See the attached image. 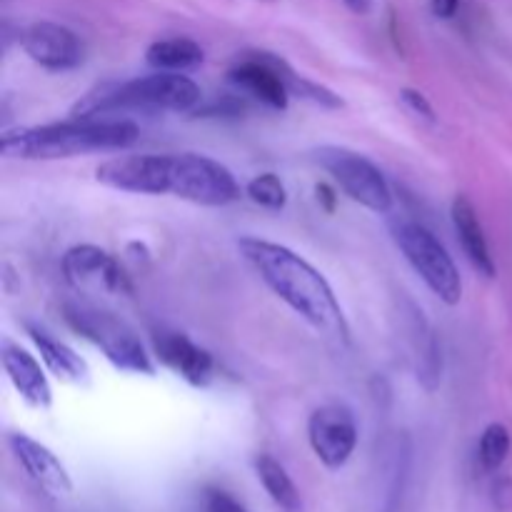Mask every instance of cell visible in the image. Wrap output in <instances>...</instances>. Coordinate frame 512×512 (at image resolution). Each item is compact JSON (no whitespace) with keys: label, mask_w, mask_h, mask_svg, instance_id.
I'll list each match as a JSON object with an SVG mask.
<instances>
[{"label":"cell","mask_w":512,"mask_h":512,"mask_svg":"<svg viewBox=\"0 0 512 512\" xmlns=\"http://www.w3.org/2000/svg\"><path fill=\"white\" fill-rule=\"evenodd\" d=\"M95 178L120 193L175 195L208 208H223L240 198L235 175L218 160L198 153L115 155L98 165Z\"/></svg>","instance_id":"6da1fadb"},{"label":"cell","mask_w":512,"mask_h":512,"mask_svg":"<svg viewBox=\"0 0 512 512\" xmlns=\"http://www.w3.org/2000/svg\"><path fill=\"white\" fill-rule=\"evenodd\" d=\"M238 250L265 285L298 313L305 323L333 338L350 343V328L333 285L313 263L288 245L263 238H240Z\"/></svg>","instance_id":"7a4b0ae2"},{"label":"cell","mask_w":512,"mask_h":512,"mask_svg":"<svg viewBox=\"0 0 512 512\" xmlns=\"http://www.w3.org/2000/svg\"><path fill=\"white\" fill-rule=\"evenodd\" d=\"M140 130L125 118H70L3 133L0 150L15 160H63L90 153H120L135 145Z\"/></svg>","instance_id":"3957f363"},{"label":"cell","mask_w":512,"mask_h":512,"mask_svg":"<svg viewBox=\"0 0 512 512\" xmlns=\"http://www.w3.org/2000/svg\"><path fill=\"white\" fill-rule=\"evenodd\" d=\"M203 100V90L185 73H165L108 83L85 93L70 108L73 118H105L118 113H190Z\"/></svg>","instance_id":"277c9868"},{"label":"cell","mask_w":512,"mask_h":512,"mask_svg":"<svg viewBox=\"0 0 512 512\" xmlns=\"http://www.w3.org/2000/svg\"><path fill=\"white\" fill-rule=\"evenodd\" d=\"M63 318L73 333L93 343L105 355V360L118 370L133 375H148V378L155 375L153 355L140 343L138 333L110 310L80 303V300H70V303L63 305Z\"/></svg>","instance_id":"5b68a950"},{"label":"cell","mask_w":512,"mask_h":512,"mask_svg":"<svg viewBox=\"0 0 512 512\" xmlns=\"http://www.w3.org/2000/svg\"><path fill=\"white\" fill-rule=\"evenodd\" d=\"M393 240L410 268L433 290V295H438L448 305L460 303L463 278H460L458 265H455L453 255L445 250V245L425 225L413 223V220H395Z\"/></svg>","instance_id":"8992f818"},{"label":"cell","mask_w":512,"mask_h":512,"mask_svg":"<svg viewBox=\"0 0 512 512\" xmlns=\"http://www.w3.org/2000/svg\"><path fill=\"white\" fill-rule=\"evenodd\" d=\"M313 160L340 185V190L350 200L378 215L393 210V190L383 170L363 153L343 148V145H320L313 150Z\"/></svg>","instance_id":"52a82bcc"},{"label":"cell","mask_w":512,"mask_h":512,"mask_svg":"<svg viewBox=\"0 0 512 512\" xmlns=\"http://www.w3.org/2000/svg\"><path fill=\"white\" fill-rule=\"evenodd\" d=\"M65 280L75 290L108 295H133V283L118 260L98 245H75L63 255Z\"/></svg>","instance_id":"ba28073f"},{"label":"cell","mask_w":512,"mask_h":512,"mask_svg":"<svg viewBox=\"0 0 512 512\" xmlns=\"http://www.w3.org/2000/svg\"><path fill=\"white\" fill-rule=\"evenodd\" d=\"M308 443L325 468H343L358 448V423L353 410L340 403L315 410L308 420Z\"/></svg>","instance_id":"9c48e42d"},{"label":"cell","mask_w":512,"mask_h":512,"mask_svg":"<svg viewBox=\"0 0 512 512\" xmlns=\"http://www.w3.org/2000/svg\"><path fill=\"white\" fill-rule=\"evenodd\" d=\"M283 63L285 60L273 53H245L228 70V80L240 93L268 105L270 110H285L293 93L283 75Z\"/></svg>","instance_id":"30bf717a"},{"label":"cell","mask_w":512,"mask_h":512,"mask_svg":"<svg viewBox=\"0 0 512 512\" xmlns=\"http://www.w3.org/2000/svg\"><path fill=\"white\" fill-rule=\"evenodd\" d=\"M20 45L33 63L43 65L45 70H73L83 63L85 50L78 35L60 23L38 20L30 23L20 35Z\"/></svg>","instance_id":"8fae6325"},{"label":"cell","mask_w":512,"mask_h":512,"mask_svg":"<svg viewBox=\"0 0 512 512\" xmlns=\"http://www.w3.org/2000/svg\"><path fill=\"white\" fill-rule=\"evenodd\" d=\"M153 355L193 388H205L215 378L213 355L178 330H155Z\"/></svg>","instance_id":"7c38bea8"},{"label":"cell","mask_w":512,"mask_h":512,"mask_svg":"<svg viewBox=\"0 0 512 512\" xmlns=\"http://www.w3.org/2000/svg\"><path fill=\"white\" fill-rule=\"evenodd\" d=\"M10 450L18 458V463L23 465L25 473L40 485L48 495L53 498H63V495L73 493V480L70 473L65 470V465L60 463L58 455L53 450L45 448L43 443L33 440L25 433H13L8 438Z\"/></svg>","instance_id":"4fadbf2b"},{"label":"cell","mask_w":512,"mask_h":512,"mask_svg":"<svg viewBox=\"0 0 512 512\" xmlns=\"http://www.w3.org/2000/svg\"><path fill=\"white\" fill-rule=\"evenodd\" d=\"M0 358H3L5 375L13 383V388L18 390L20 398L28 405H33V408H50V403H53V390H50V383L38 360L28 350H23L8 338L3 340Z\"/></svg>","instance_id":"5bb4252c"},{"label":"cell","mask_w":512,"mask_h":512,"mask_svg":"<svg viewBox=\"0 0 512 512\" xmlns=\"http://www.w3.org/2000/svg\"><path fill=\"white\" fill-rule=\"evenodd\" d=\"M453 225H455V233H458L460 240V248H463L465 258L470 260L475 270L485 278H495V260L493 253H490V245L485 240V230L480 225L478 213H475V205L470 203V198L465 195H458L453 200Z\"/></svg>","instance_id":"9a60e30c"},{"label":"cell","mask_w":512,"mask_h":512,"mask_svg":"<svg viewBox=\"0 0 512 512\" xmlns=\"http://www.w3.org/2000/svg\"><path fill=\"white\" fill-rule=\"evenodd\" d=\"M25 330H28L30 340L38 348L40 360L48 365L50 373L55 375L63 383H85L90 378V368L78 353H75L70 345H65L63 340L53 338L45 328L35 323H25Z\"/></svg>","instance_id":"2e32d148"},{"label":"cell","mask_w":512,"mask_h":512,"mask_svg":"<svg viewBox=\"0 0 512 512\" xmlns=\"http://www.w3.org/2000/svg\"><path fill=\"white\" fill-rule=\"evenodd\" d=\"M203 60V45L195 43L193 38L155 40V43L145 50V63L153 70H165V73H190V70L200 68Z\"/></svg>","instance_id":"e0dca14e"},{"label":"cell","mask_w":512,"mask_h":512,"mask_svg":"<svg viewBox=\"0 0 512 512\" xmlns=\"http://www.w3.org/2000/svg\"><path fill=\"white\" fill-rule=\"evenodd\" d=\"M255 473H258V480L263 483L265 493L273 498V503L278 505L280 510L283 512L303 510V498H300L293 478H290L288 470H285L273 455H258V458H255Z\"/></svg>","instance_id":"ac0fdd59"},{"label":"cell","mask_w":512,"mask_h":512,"mask_svg":"<svg viewBox=\"0 0 512 512\" xmlns=\"http://www.w3.org/2000/svg\"><path fill=\"white\" fill-rule=\"evenodd\" d=\"M512 448V438L510 430L505 428L503 423H490L488 428L483 430L480 435V445H478V460L483 465L485 473H498L500 468L508 460Z\"/></svg>","instance_id":"d6986e66"},{"label":"cell","mask_w":512,"mask_h":512,"mask_svg":"<svg viewBox=\"0 0 512 512\" xmlns=\"http://www.w3.org/2000/svg\"><path fill=\"white\" fill-rule=\"evenodd\" d=\"M245 193H248V198L255 205H260L265 210H273V213H278V210H283L288 205V188H285V183L275 173L255 175L245 185Z\"/></svg>","instance_id":"ffe728a7"},{"label":"cell","mask_w":512,"mask_h":512,"mask_svg":"<svg viewBox=\"0 0 512 512\" xmlns=\"http://www.w3.org/2000/svg\"><path fill=\"white\" fill-rule=\"evenodd\" d=\"M203 503H205V512H248L228 490L220 488H208L203 493Z\"/></svg>","instance_id":"44dd1931"},{"label":"cell","mask_w":512,"mask_h":512,"mask_svg":"<svg viewBox=\"0 0 512 512\" xmlns=\"http://www.w3.org/2000/svg\"><path fill=\"white\" fill-rule=\"evenodd\" d=\"M400 100H403V103L408 105V108L413 110L415 115H420V118L430 120V123H433V120H435L433 105H430V100L425 98V95L420 93V90H415V88H403V90H400Z\"/></svg>","instance_id":"7402d4cb"},{"label":"cell","mask_w":512,"mask_h":512,"mask_svg":"<svg viewBox=\"0 0 512 512\" xmlns=\"http://www.w3.org/2000/svg\"><path fill=\"white\" fill-rule=\"evenodd\" d=\"M493 503L498 505L500 510H510L512 508V480L510 478L495 480V485H493Z\"/></svg>","instance_id":"603a6c76"},{"label":"cell","mask_w":512,"mask_h":512,"mask_svg":"<svg viewBox=\"0 0 512 512\" xmlns=\"http://www.w3.org/2000/svg\"><path fill=\"white\" fill-rule=\"evenodd\" d=\"M430 8H433V13L438 15V18L450 20L455 13H458L460 0H430Z\"/></svg>","instance_id":"cb8c5ba5"},{"label":"cell","mask_w":512,"mask_h":512,"mask_svg":"<svg viewBox=\"0 0 512 512\" xmlns=\"http://www.w3.org/2000/svg\"><path fill=\"white\" fill-rule=\"evenodd\" d=\"M315 193H318V203H323L325 210H328V213H333V210H335L333 188H330V185H325V183H320L318 188H315Z\"/></svg>","instance_id":"d4e9b609"},{"label":"cell","mask_w":512,"mask_h":512,"mask_svg":"<svg viewBox=\"0 0 512 512\" xmlns=\"http://www.w3.org/2000/svg\"><path fill=\"white\" fill-rule=\"evenodd\" d=\"M345 3L353 10H358V13H365V10H368V0H345Z\"/></svg>","instance_id":"484cf974"}]
</instances>
